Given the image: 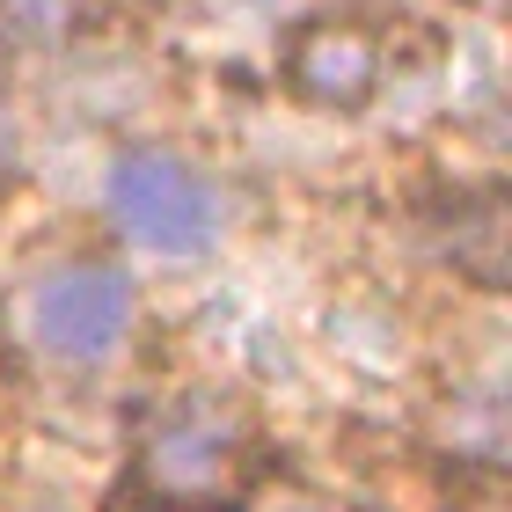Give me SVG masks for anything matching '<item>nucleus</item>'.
I'll return each instance as SVG.
<instances>
[{"label":"nucleus","mask_w":512,"mask_h":512,"mask_svg":"<svg viewBox=\"0 0 512 512\" xmlns=\"http://www.w3.org/2000/svg\"><path fill=\"white\" fill-rule=\"evenodd\" d=\"M110 220L161 256H198L220 235V198L176 154H125L110 169Z\"/></svg>","instance_id":"f257e3e1"},{"label":"nucleus","mask_w":512,"mask_h":512,"mask_svg":"<svg viewBox=\"0 0 512 512\" xmlns=\"http://www.w3.org/2000/svg\"><path fill=\"white\" fill-rule=\"evenodd\" d=\"M125 330H132V286H125V271H110V264H66V271L44 278L37 300H30V337H37V352L59 359V366L110 359L125 344Z\"/></svg>","instance_id":"f03ea898"},{"label":"nucleus","mask_w":512,"mask_h":512,"mask_svg":"<svg viewBox=\"0 0 512 512\" xmlns=\"http://www.w3.org/2000/svg\"><path fill=\"white\" fill-rule=\"evenodd\" d=\"M286 74H293V88H300L308 103L359 110V103L381 88V52H374L359 30H344V22H322V30H308V37L293 44Z\"/></svg>","instance_id":"7ed1b4c3"}]
</instances>
